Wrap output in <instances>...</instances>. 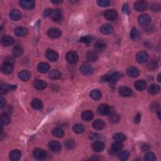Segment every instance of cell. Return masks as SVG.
<instances>
[{
	"label": "cell",
	"instance_id": "obj_1",
	"mask_svg": "<svg viewBox=\"0 0 161 161\" xmlns=\"http://www.w3.org/2000/svg\"><path fill=\"white\" fill-rule=\"evenodd\" d=\"M122 77V74L120 72H114L111 75H106L102 78L103 81L115 83Z\"/></svg>",
	"mask_w": 161,
	"mask_h": 161
},
{
	"label": "cell",
	"instance_id": "obj_2",
	"mask_svg": "<svg viewBox=\"0 0 161 161\" xmlns=\"http://www.w3.org/2000/svg\"><path fill=\"white\" fill-rule=\"evenodd\" d=\"M66 59L67 62H69V64H76L78 61L79 56L77 52L74 50H70L67 53Z\"/></svg>",
	"mask_w": 161,
	"mask_h": 161
},
{
	"label": "cell",
	"instance_id": "obj_3",
	"mask_svg": "<svg viewBox=\"0 0 161 161\" xmlns=\"http://www.w3.org/2000/svg\"><path fill=\"white\" fill-rule=\"evenodd\" d=\"M104 16L106 19L110 21H115L118 18V12L115 10H108L104 11Z\"/></svg>",
	"mask_w": 161,
	"mask_h": 161
},
{
	"label": "cell",
	"instance_id": "obj_4",
	"mask_svg": "<svg viewBox=\"0 0 161 161\" xmlns=\"http://www.w3.org/2000/svg\"><path fill=\"white\" fill-rule=\"evenodd\" d=\"M19 4L23 8L27 10L33 9L35 6V3L33 0H21L19 1Z\"/></svg>",
	"mask_w": 161,
	"mask_h": 161
},
{
	"label": "cell",
	"instance_id": "obj_5",
	"mask_svg": "<svg viewBox=\"0 0 161 161\" xmlns=\"http://www.w3.org/2000/svg\"><path fill=\"white\" fill-rule=\"evenodd\" d=\"M48 147H49V149L53 152H59L61 150V144L58 141L56 140H52L49 143L48 145Z\"/></svg>",
	"mask_w": 161,
	"mask_h": 161
},
{
	"label": "cell",
	"instance_id": "obj_6",
	"mask_svg": "<svg viewBox=\"0 0 161 161\" xmlns=\"http://www.w3.org/2000/svg\"><path fill=\"white\" fill-rule=\"evenodd\" d=\"M148 59V54L146 51H140L136 55V60L137 62L143 64L146 62Z\"/></svg>",
	"mask_w": 161,
	"mask_h": 161
},
{
	"label": "cell",
	"instance_id": "obj_7",
	"mask_svg": "<svg viewBox=\"0 0 161 161\" xmlns=\"http://www.w3.org/2000/svg\"><path fill=\"white\" fill-rule=\"evenodd\" d=\"M138 21L140 25L147 26L151 22V18L148 15L143 14L139 16Z\"/></svg>",
	"mask_w": 161,
	"mask_h": 161
},
{
	"label": "cell",
	"instance_id": "obj_8",
	"mask_svg": "<svg viewBox=\"0 0 161 161\" xmlns=\"http://www.w3.org/2000/svg\"><path fill=\"white\" fill-rule=\"evenodd\" d=\"M34 156L36 159L43 160L47 158L46 152L42 148H36L34 151Z\"/></svg>",
	"mask_w": 161,
	"mask_h": 161
},
{
	"label": "cell",
	"instance_id": "obj_9",
	"mask_svg": "<svg viewBox=\"0 0 161 161\" xmlns=\"http://www.w3.org/2000/svg\"><path fill=\"white\" fill-rule=\"evenodd\" d=\"M80 72L84 75H90L93 73L94 68L90 64H83L80 67Z\"/></svg>",
	"mask_w": 161,
	"mask_h": 161
},
{
	"label": "cell",
	"instance_id": "obj_10",
	"mask_svg": "<svg viewBox=\"0 0 161 161\" xmlns=\"http://www.w3.org/2000/svg\"><path fill=\"white\" fill-rule=\"evenodd\" d=\"M105 146L103 142L99 140H96L92 144V150L96 152H102L104 150Z\"/></svg>",
	"mask_w": 161,
	"mask_h": 161
},
{
	"label": "cell",
	"instance_id": "obj_11",
	"mask_svg": "<svg viewBox=\"0 0 161 161\" xmlns=\"http://www.w3.org/2000/svg\"><path fill=\"white\" fill-rule=\"evenodd\" d=\"M148 8V3L144 1H136L134 4V8L137 11H144Z\"/></svg>",
	"mask_w": 161,
	"mask_h": 161
},
{
	"label": "cell",
	"instance_id": "obj_12",
	"mask_svg": "<svg viewBox=\"0 0 161 161\" xmlns=\"http://www.w3.org/2000/svg\"><path fill=\"white\" fill-rule=\"evenodd\" d=\"M1 72L4 74H9L13 72V66L10 62H6L4 63L1 67Z\"/></svg>",
	"mask_w": 161,
	"mask_h": 161
},
{
	"label": "cell",
	"instance_id": "obj_13",
	"mask_svg": "<svg viewBox=\"0 0 161 161\" xmlns=\"http://www.w3.org/2000/svg\"><path fill=\"white\" fill-rule=\"evenodd\" d=\"M47 34L50 38H58L60 37H61L62 32L57 28H51V29L48 30Z\"/></svg>",
	"mask_w": 161,
	"mask_h": 161
},
{
	"label": "cell",
	"instance_id": "obj_14",
	"mask_svg": "<svg viewBox=\"0 0 161 161\" xmlns=\"http://www.w3.org/2000/svg\"><path fill=\"white\" fill-rule=\"evenodd\" d=\"M46 56L51 62H55L59 59L58 54L55 51L52 49H49L46 51Z\"/></svg>",
	"mask_w": 161,
	"mask_h": 161
},
{
	"label": "cell",
	"instance_id": "obj_15",
	"mask_svg": "<svg viewBox=\"0 0 161 161\" xmlns=\"http://www.w3.org/2000/svg\"><path fill=\"white\" fill-rule=\"evenodd\" d=\"M119 94L122 97H130L133 94V91L130 88L127 86L120 87L118 90Z\"/></svg>",
	"mask_w": 161,
	"mask_h": 161
},
{
	"label": "cell",
	"instance_id": "obj_16",
	"mask_svg": "<svg viewBox=\"0 0 161 161\" xmlns=\"http://www.w3.org/2000/svg\"><path fill=\"white\" fill-rule=\"evenodd\" d=\"M50 17L54 22H59L60 20H61L62 17V14L61 11L58 9L54 10H52Z\"/></svg>",
	"mask_w": 161,
	"mask_h": 161
},
{
	"label": "cell",
	"instance_id": "obj_17",
	"mask_svg": "<svg viewBox=\"0 0 161 161\" xmlns=\"http://www.w3.org/2000/svg\"><path fill=\"white\" fill-rule=\"evenodd\" d=\"M98 113L101 115H107L110 113V108L106 104H102L98 108Z\"/></svg>",
	"mask_w": 161,
	"mask_h": 161
},
{
	"label": "cell",
	"instance_id": "obj_18",
	"mask_svg": "<svg viewBox=\"0 0 161 161\" xmlns=\"http://www.w3.org/2000/svg\"><path fill=\"white\" fill-rule=\"evenodd\" d=\"M123 147V146L122 142H113L111 145V152L112 154H116L122 150V149Z\"/></svg>",
	"mask_w": 161,
	"mask_h": 161
},
{
	"label": "cell",
	"instance_id": "obj_19",
	"mask_svg": "<svg viewBox=\"0 0 161 161\" xmlns=\"http://www.w3.org/2000/svg\"><path fill=\"white\" fill-rule=\"evenodd\" d=\"M28 32H29V30L25 27H18L15 29V34L18 37H24V36L27 35Z\"/></svg>",
	"mask_w": 161,
	"mask_h": 161
},
{
	"label": "cell",
	"instance_id": "obj_20",
	"mask_svg": "<svg viewBox=\"0 0 161 161\" xmlns=\"http://www.w3.org/2000/svg\"><path fill=\"white\" fill-rule=\"evenodd\" d=\"M18 78L22 81H27L31 78L30 72L27 70H23L18 73Z\"/></svg>",
	"mask_w": 161,
	"mask_h": 161
},
{
	"label": "cell",
	"instance_id": "obj_21",
	"mask_svg": "<svg viewBox=\"0 0 161 161\" xmlns=\"http://www.w3.org/2000/svg\"><path fill=\"white\" fill-rule=\"evenodd\" d=\"M16 88H17V86L16 85H12V84H5V85H1V88H0V92L1 94H6L8 92L13 91Z\"/></svg>",
	"mask_w": 161,
	"mask_h": 161
},
{
	"label": "cell",
	"instance_id": "obj_22",
	"mask_svg": "<svg viewBox=\"0 0 161 161\" xmlns=\"http://www.w3.org/2000/svg\"><path fill=\"white\" fill-rule=\"evenodd\" d=\"M101 33L104 35H108L113 32V28L110 24H104L100 27Z\"/></svg>",
	"mask_w": 161,
	"mask_h": 161
},
{
	"label": "cell",
	"instance_id": "obj_23",
	"mask_svg": "<svg viewBox=\"0 0 161 161\" xmlns=\"http://www.w3.org/2000/svg\"><path fill=\"white\" fill-rule=\"evenodd\" d=\"M1 43L4 47H9L14 43V39L10 36H4L1 38Z\"/></svg>",
	"mask_w": 161,
	"mask_h": 161
},
{
	"label": "cell",
	"instance_id": "obj_24",
	"mask_svg": "<svg viewBox=\"0 0 161 161\" xmlns=\"http://www.w3.org/2000/svg\"><path fill=\"white\" fill-rule=\"evenodd\" d=\"M127 74L128 75V76H130V77H131V78L138 77L139 74H140L139 70L135 67H128L127 69Z\"/></svg>",
	"mask_w": 161,
	"mask_h": 161
},
{
	"label": "cell",
	"instance_id": "obj_25",
	"mask_svg": "<svg viewBox=\"0 0 161 161\" xmlns=\"http://www.w3.org/2000/svg\"><path fill=\"white\" fill-rule=\"evenodd\" d=\"M10 159L12 161H17L20 159L22 156L21 152H20L19 150H13L11 151L10 153Z\"/></svg>",
	"mask_w": 161,
	"mask_h": 161
},
{
	"label": "cell",
	"instance_id": "obj_26",
	"mask_svg": "<svg viewBox=\"0 0 161 161\" xmlns=\"http://www.w3.org/2000/svg\"><path fill=\"white\" fill-rule=\"evenodd\" d=\"M10 18L13 21H18L22 18L21 12L18 10H13L10 13Z\"/></svg>",
	"mask_w": 161,
	"mask_h": 161
},
{
	"label": "cell",
	"instance_id": "obj_27",
	"mask_svg": "<svg viewBox=\"0 0 161 161\" xmlns=\"http://www.w3.org/2000/svg\"><path fill=\"white\" fill-rule=\"evenodd\" d=\"M106 43L102 41L96 42L94 45V49L96 52H102L106 49Z\"/></svg>",
	"mask_w": 161,
	"mask_h": 161
},
{
	"label": "cell",
	"instance_id": "obj_28",
	"mask_svg": "<svg viewBox=\"0 0 161 161\" xmlns=\"http://www.w3.org/2000/svg\"><path fill=\"white\" fill-rule=\"evenodd\" d=\"M38 71L41 73H46L50 69L49 64L46 62H40L37 66Z\"/></svg>",
	"mask_w": 161,
	"mask_h": 161
},
{
	"label": "cell",
	"instance_id": "obj_29",
	"mask_svg": "<svg viewBox=\"0 0 161 161\" xmlns=\"http://www.w3.org/2000/svg\"><path fill=\"white\" fill-rule=\"evenodd\" d=\"M136 90L139 91H144L147 87V83L144 80H138L134 84Z\"/></svg>",
	"mask_w": 161,
	"mask_h": 161
},
{
	"label": "cell",
	"instance_id": "obj_30",
	"mask_svg": "<svg viewBox=\"0 0 161 161\" xmlns=\"http://www.w3.org/2000/svg\"><path fill=\"white\" fill-rule=\"evenodd\" d=\"M94 118L93 112L90 110H86L82 113V118L86 122H90Z\"/></svg>",
	"mask_w": 161,
	"mask_h": 161
},
{
	"label": "cell",
	"instance_id": "obj_31",
	"mask_svg": "<svg viewBox=\"0 0 161 161\" xmlns=\"http://www.w3.org/2000/svg\"><path fill=\"white\" fill-rule=\"evenodd\" d=\"M160 86L156 84H153L149 86L148 89V92H149V94L154 95L157 94L160 92Z\"/></svg>",
	"mask_w": 161,
	"mask_h": 161
},
{
	"label": "cell",
	"instance_id": "obj_32",
	"mask_svg": "<svg viewBox=\"0 0 161 161\" xmlns=\"http://www.w3.org/2000/svg\"><path fill=\"white\" fill-rule=\"evenodd\" d=\"M105 126V124H104V122L102 120H96L92 123V127L94 128L95 130H102L103 128Z\"/></svg>",
	"mask_w": 161,
	"mask_h": 161
},
{
	"label": "cell",
	"instance_id": "obj_33",
	"mask_svg": "<svg viewBox=\"0 0 161 161\" xmlns=\"http://www.w3.org/2000/svg\"><path fill=\"white\" fill-rule=\"evenodd\" d=\"M23 49L22 48V47L20 46H17L14 47L13 50H12L13 55L16 57L21 56L22 54H23Z\"/></svg>",
	"mask_w": 161,
	"mask_h": 161
},
{
	"label": "cell",
	"instance_id": "obj_34",
	"mask_svg": "<svg viewBox=\"0 0 161 161\" xmlns=\"http://www.w3.org/2000/svg\"><path fill=\"white\" fill-rule=\"evenodd\" d=\"M34 86L36 89H37L38 90H43L46 88L47 83L45 81H43V80H37L35 81Z\"/></svg>",
	"mask_w": 161,
	"mask_h": 161
},
{
	"label": "cell",
	"instance_id": "obj_35",
	"mask_svg": "<svg viewBox=\"0 0 161 161\" xmlns=\"http://www.w3.org/2000/svg\"><path fill=\"white\" fill-rule=\"evenodd\" d=\"M32 106L35 110H40L43 108V103L39 99H34L32 102Z\"/></svg>",
	"mask_w": 161,
	"mask_h": 161
},
{
	"label": "cell",
	"instance_id": "obj_36",
	"mask_svg": "<svg viewBox=\"0 0 161 161\" xmlns=\"http://www.w3.org/2000/svg\"><path fill=\"white\" fill-rule=\"evenodd\" d=\"M102 92L98 90H92L90 92V97L94 100H98L101 99L102 98Z\"/></svg>",
	"mask_w": 161,
	"mask_h": 161
},
{
	"label": "cell",
	"instance_id": "obj_37",
	"mask_svg": "<svg viewBox=\"0 0 161 161\" xmlns=\"http://www.w3.org/2000/svg\"><path fill=\"white\" fill-rule=\"evenodd\" d=\"M52 134L54 135L55 137L62 138L64 135V132L60 128H54L52 131Z\"/></svg>",
	"mask_w": 161,
	"mask_h": 161
},
{
	"label": "cell",
	"instance_id": "obj_38",
	"mask_svg": "<svg viewBox=\"0 0 161 161\" xmlns=\"http://www.w3.org/2000/svg\"><path fill=\"white\" fill-rule=\"evenodd\" d=\"M140 36L141 35L139 31L137 29H136L135 28H133L130 32V38L133 40H137L140 38Z\"/></svg>",
	"mask_w": 161,
	"mask_h": 161
},
{
	"label": "cell",
	"instance_id": "obj_39",
	"mask_svg": "<svg viewBox=\"0 0 161 161\" xmlns=\"http://www.w3.org/2000/svg\"><path fill=\"white\" fill-rule=\"evenodd\" d=\"M113 139L116 142L122 143L126 140V136L122 133H116L113 135Z\"/></svg>",
	"mask_w": 161,
	"mask_h": 161
},
{
	"label": "cell",
	"instance_id": "obj_40",
	"mask_svg": "<svg viewBox=\"0 0 161 161\" xmlns=\"http://www.w3.org/2000/svg\"><path fill=\"white\" fill-rule=\"evenodd\" d=\"M74 132L78 134H83V133L85 130V128L81 124H76L72 127Z\"/></svg>",
	"mask_w": 161,
	"mask_h": 161
},
{
	"label": "cell",
	"instance_id": "obj_41",
	"mask_svg": "<svg viewBox=\"0 0 161 161\" xmlns=\"http://www.w3.org/2000/svg\"><path fill=\"white\" fill-rule=\"evenodd\" d=\"M86 58L88 60H89L90 62H95V61H96V60H97L98 55H97V54H96V52H90L87 54Z\"/></svg>",
	"mask_w": 161,
	"mask_h": 161
},
{
	"label": "cell",
	"instance_id": "obj_42",
	"mask_svg": "<svg viewBox=\"0 0 161 161\" xmlns=\"http://www.w3.org/2000/svg\"><path fill=\"white\" fill-rule=\"evenodd\" d=\"M60 77H61V74L57 70H52L49 73V78L52 79H58Z\"/></svg>",
	"mask_w": 161,
	"mask_h": 161
},
{
	"label": "cell",
	"instance_id": "obj_43",
	"mask_svg": "<svg viewBox=\"0 0 161 161\" xmlns=\"http://www.w3.org/2000/svg\"><path fill=\"white\" fill-rule=\"evenodd\" d=\"M130 156V153L128 151H122L119 153L118 159L121 160H126L128 159Z\"/></svg>",
	"mask_w": 161,
	"mask_h": 161
},
{
	"label": "cell",
	"instance_id": "obj_44",
	"mask_svg": "<svg viewBox=\"0 0 161 161\" xmlns=\"http://www.w3.org/2000/svg\"><path fill=\"white\" fill-rule=\"evenodd\" d=\"M0 120H1V123L3 125H8V124H9L10 122V116L6 113H3L1 115Z\"/></svg>",
	"mask_w": 161,
	"mask_h": 161
},
{
	"label": "cell",
	"instance_id": "obj_45",
	"mask_svg": "<svg viewBox=\"0 0 161 161\" xmlns=\"http://www.w3.org/2000/svg\"><path fill=\"white\" fill-rule=\"evenodd\" d=\"M65 146L69 150L73 149V148L76 146L75 142L73 140H71V139L67 140L66 141V142H65Z\"/></svg>",
	"mask_w": 161,
	"mask_h": 161
},
{
	"label": "cell",
	"instance_id": "obj_46",
	"mask_svg": "<svg viewBox=\"0 0 161 161\" xmlns=\"http://www.w3.org/2000/svg\"><path fill=\"white\" fill-rule=\"evenodd\" d=\"M145 160L147 161H154L155 160V156L154 153L148 152L145 155Z\"/></svg>",
	"mask_w": 161,
	"mask_h": 161
},
{
	"label": "cell",
	"instance_id": "obj_47",
	"mask_svg": "<svg viewBox=\"0 0 161 161\" xmlns=\"http://www.w3.org/2000/svg\"><path fill=\"white\" fill-rule=\"evenodd\" d=\"M91 40L92 38L90 36H84V37H82L81 38H80L79 42L86 43L87 45H89L91 42Z\"/></svg>",
	"mask_w": 161,
	"mask_h": 161
},
{
	"label": "cell",
	"instance_id": "obj_48",
	"mask_svg": "<svg viewBox=\"0 0 161 161\" xmlns=\"http://www.w3.org/2000/svg\"><path fill=\"white\" fill-rule=\"evenodd\" d=\"M97 4L101 7H107L110 5V1L108 0H99L97 1Z\"/></svg>",
	"mask_w": 161,
	"mask_h": 161
},
{
	"label": "cell",
	"instance_id": "obj_49",
	"mask_svg": "<svg viewBox=\"0 0 161 161\" xmlns=\"http://www.w3.org/2000/svg\"><path fill=\"white\" fill-rule=\"evenodd\" d=\"M110 121L112 122H117L119 120V116L118 115H116V114H112L110 116Z\"/></svg>",
	"mask_w": 161,
	"mask_h": 161
},
{
	"label": "cell",
	"instance_id": "obj_50",
	"mask_svg": "<svg viewBox=\"0 0 161 161\" xmlns=\"http://www.w3.org/2000/svg\"><path fill=\"white\" fill-rule=\"evenodd\" d=\"M157 66H158V64H157V62H150L149 64H148V67L150 70H154L155 69L157 68Z\"/></svg>",
	"mask_w": 161,
	"mask_h": 161
},
{
	"label": "cell",
	"instance_id": "obj_51",
	"mask_svg": "<svg viewBox=\"0 0 161 161\" xmlns=\"http://www.w3.org/2000/svg\"><path fill=\"white\" fill-rule=\"evenodd\" d=\"M90 138L92 140H96L101 138V135L98 134H91L90 135Z\"/></svg>",
	"mask_w": 161,
	"mask_h": 161
},
{
	"label": "cell",
	"instance_id": "obj_52",
	"mask_svg": "<svg viewBox=\"0 0 161 161\" xmlns=\"http://www.w3.org/2000/svg\"><path fill=\"white\" fill-rule=\"evenodd\" d=\"M123 11L127 15H129L130 13V10H129V7L128 6V4H125L123 7Z\"/></svg>",
	"mask_w": 161,
	"mask_h": 161
},
{
	"label": "cell",
	"instance_id": "obj_53",
	"mask_svg": "<svg viewBox=\"0 0 161 161\" xmlns=\"http://www.w3.org/2000/svg\"><path fill=\"white\" fill-rule=\"evenodd\" d=\"M140 121H141V115L140 113H137L135 116L134 122L135 123L138 124L140 122Z\"/></svg>",
	"mask_w": 161,
	"mask_h": 161
},
{
	"label": "cell",
	"instance_id": "obj_54",
	"mask_svg": "<svg viewBox=\"0 0 161 161\" xmlns=\"http://www.w3.org/2000/svg\"><path fill=\"white\" fill-rule=\"evenodd\" d=\"M159 108V105L156 103H153L150 105V110L153 111H155Z\"/></svg>",
	"mask_w": 161,
	"mask_h": 161
},
{
	"label": "cell",
	"instance_id": "obj_55",
	"mask_svg": "<svg viewBox=\"0 0 161 161\" xmlns=\"http://www.w3.org/2000/svg\"><path fill=\"white\" fill-rule=\"evenodd\" d=\"M6 104V99L4 98L3 96H1V99H0V107L3 108Z\"/></svg>",
	"mask_w": 161,
	"mask_h": 161
},
{
	"label": "cell",
	"instance_id": "obj_56",
	"mask_svg": "<svg viewBox=\"0 0 161 161\" xmlns=\"http://www.w3.org/2000/svg\"><path fill=\"white\" fill-rule=\"evenodd\" d=\"M52 11V10H50V9L46 10L45 11H44V16H45V17H50Z\"/></svg>",
	"mask_w": 161,
	"mask_h": 161
},
{
	"label": "cell",
	"instance_id": "obj_57",
	"mask_svg": "<svg viewBox=\"0 0 161 161\" xmlns=\"http://www.w3.org/2000/svg\"><path fill=\"white\" fill-rule=\"evenodd\" d=\"M149 148H150V147L149 146H148V145H144L142 146V150L144 151H147L149 150Z\"/></svg>",
	"mask_w": 161,
	"mask_h": 161
},
{
	"label": "cell",
	"instance_id": "obj_58",
	"mask_svg": "<svg viewBox=\"0 0 161 161\" xmlns=\"http://www.w3.org/2000/svg\"><path fill=\"white\" fill-rule=\"evenodd\" d=\"M51 2L54 4H59V3H61L62 1H52Z\"/></svg>",
	"mask_w": 161,
	"mask_h": 161
},
{
	"label": "cell",
	"instance_id": "obj_59",
	"mask_svg": "<svg viewBox=\"0 0 161 161\" xmlns=\"http://www.w3.org/2000/svg\"><path fill=\"white\" fill-rule=\"evenodd\" d=\"M160 76H161V75L159 74V77H158V81H159V82H160V80H160Z\"/></svg>",
	"mask_w": 161,
	"mask_h": 161
},
{
	"label": "cell",
	"instance_id": "obj_60",
	"mask_svg": "<svg viewBox=\"0 0 161 161\" xmlns=\"http://www.w3.org/2000/svg\"><path fill=\"white\" fill-rule=\"evenodd\" d=\"M158 116H159V119H160V111L159 110L158 111Z\"/></svg>",
	"mask_w": 161,
	"mask_h": 161
}]
</instances>
